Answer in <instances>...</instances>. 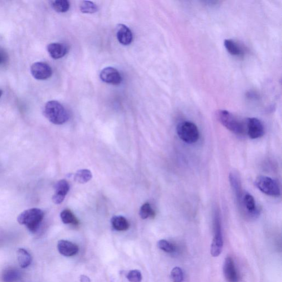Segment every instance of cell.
<instances>
[{
  "mask_svg": "<svg viewBox=\"0 0 282 282\" xmlns=\"http://www.w3.org/2000/svg\"><path fill=\"white\" fill-rule=\"evenodd\" d=\"M111 222L114 229L118 231H125L130 227L129 222L122 216H114Z\"/></svg>",
  "mask_w": 282,
  "mask_h": 282,
  "instance_id": "cell-18",
  "label": "cell"
},
{
  "mask_svg": "<svg viewBox=\"0 0 282 282\" xmlns=\"http://www.w3.org/2000/svg\"><path fill=\"white\" fill-rule=\"evenodd\" d=\"M213 239L211 245V254L213 257H218L223 248V236L221 219L219 212L215 210L213 219Z\"/></svg>",
  "mask_w": 282,
  "mask_h": 282,
  "instance_id": "cell-4",
  "label": "cell"
},
{
  "mask_svg": "<svg viewBox=\"0 0 282 282\" xmlns=\"http://www.w3.org/2000/svg\"><path fill=\"white\" fill-rule=\"evenodd\" d=\"M117 37L119 43L123 46H129L133 41V34L131 29L124 24H118L117 26Z\"/></svg>",
  "mask_w": 282,
  "mask_h": 282,
  "instance_id": "cell-13",
  "label": "cell"
},
{
  "mask_svg": "<svg viewBox=\"0 0 282 282\" xmlns=\"http://www.w3.org/2000/svg\"><path fill=\"white\" fill-rule=\"evenodd\" d=\"M47 50L52 58L57 60L67 54L68 47L63 43H53L47 46Z\"/></svg>",
  "mask_w": 282,
  "mask_h": 282,
  "instance_id": "cell-14",
  "label": "cell"
},
{
  "mask_svg": "<svg viewBox=\"0 0 282 282\" xmlns=\"http://www.w3.org/2000/svg\"><path fill=\"white\" fill-rule=\"evenodd\" d=\"M223 270L224 276L228 282L239 281V276L238 274L235 261L231 257H228L225 259Z\"/></svg>",
  "mask_w": 282,
  "mask_h": 282,
  "instance_id": "cell-10",
  "label": "cell"
},
{
  "mask_svg": "<svg viewBox=\"0 0 282 282\" xmlns=\"http://www.w3.org/2000/svg\"><path fill=\"white\" fill-rule=\"evenodd\" d=\"M100 77L104 82L118 85L122 82V76L118 70L112 67H108L101 70Z\"/></svg>",
  "mask_w": 282,
  "mask_h": 282,
  "instance_id": "cell-11",
  "label": "cell"
},
{
  "mask_svg": "<svg viewBox=\"0 0 282 282\" xmlns=\"http://www.w3.org/2000/svg\"><path fill=\"white\" fill-rule=\"evenodd\" d=\"M255 187L268 196L279 197L281 188L277 181L266 176H259L255 182Z\"/></svg>",
  "mask_w": 282,
  "mask_h": 282,
  "instance_id": "cell-6",
  "label": "cell"
},
{
  "mask_svg": "<svg viewBox=\"0 0 282 282\" xmlns=\"http://www.w3.org/2000/svg\"><path fill=\"white\" fill-rule=\"evenodd\" d=\"M216 116L220 123L233 133L237 135H244L246 133V120H241L226 110H219Z\"/></svg>",
  "mask_w": 282,
  "mask_h": 282,
  "instance_id": "cell-1",
  "label": "cell"
},
{
  "mask_svg": "<svg viewBox=\"0 0 282 282\" xmlns=\"http://www.w3.org/2000/svg\"><path fill=\"white\" fill-rule=\"evenodd\" d=\"M158 248L167 253H173L176 251V247L168 241L162 239L158 242Z\"/></svg>",
  "mask_w": 282,
  "mask_h": 282,
  "instance_id": "cell-25",
  "label": "cell"
},
{
  "mask_svg": "<svg viewBox=\"0 0 282 282\" xmlns=\"http://www.w3.org/2000/svg\"><path fill=\"white\" fill-rule=\"evenodd\" d=\"M32 76L38 80H46L49 78L52 74V70L49 65L43 62H38L31 66Z\"/></svg>",
  "mask_w": 282,
  "mask_h": 282,
  "instance_id": "cell-9",
  "label": "cell"
},
{
  "mask_svg": "<svg viewBox=\"0 0 282 282\" xmlns=\"http://www.w3.org/2000/svg\"><path fill=\"white\" fill-rule=\"evenodd\" d=\"M51 6L56 12L64 13L69 10L70 3L68 0H56L52 2Z\"/></svg>",
  "mask_w": 282,
  "mask_h": 282,
  "instance_id": "cell-22",
  "label": "cell"
},
{
  "mask_svg": "<svg viewBox=\"0 0 282 282\" xmlns=\"http://www.w3.org/2000/svg\"><path fill=\"white\" fill-rule=\"evenodd\" d=\"M246 124V132L250 139H258L263 136L264 128L259 119L255 118H247Z\"/></svg>",
  "mask_w": 282,
  "mask_h": 282,
  "instance_id": "cell-8",
  "label": "cell"
},
{
  "mask_svg": "<svg viewBox=\"0 0 282 282\" xmlns=\"http://www.w3.org/2000/svg\"><path fill=\"white\" fill-rule=\"evenodd\" d=\"M80 281L81 282H91V280L89 279V277H88L85 275H82L81 276Z\"/></svg>",
  "mask_w": 282,
  "mask_h": 282,
  "instance_id": "cell-30",
  "label": "cell"
},
{
  "mask_svg": "<svg viewBox=\"0 0 282 282\" xmlns=\"http://www.w3.org/2000/svg\"><path fill=\"white\" fill-rule=\"evenodd\" d=\"M224 44L229 54L233 56H242L245 54L243 47L232 39L225 40Z\"/></svg>",
  "mask_w": 282,
  "mask_h": 282,
  "instance_id": "cell-16",
  "label": "cell"
},
{
  "mask_svg": "<svg viewBox=\"0 0 282 282\" xmlns=\"http://www.w3.org/2000/svg\"><path fill=\"white\" fill-rule=\"evenodd\" d=\"M8 60V54L5 51L0 48V66L5 65Z\"/></svg>",
  "mask_w": 282,
  "mask_h": 282,
  "instance_id": "cell-28",
  "label": "cell"
},
{
  "mask_svg": "<svg viewBox=\"0 0 282 282\" xmlns=\"http://www.w3.org/2000/svg\"><path fill=\"white\" fill-rule=\"evenodd\" d=\"M44 114L48 120L55 125H63L69 118L67 110L56 100L48 101L44 108Z\"/></svg>",
  "mask_w": 282,
  "mask_h": 282,
  "instance_id": "cell-2",
  "label": "cell"
},
{
  "mask_svg": "<svg viewBox=\"0 0 282 282\" xmlns=\"http://www.w3.org/2000/svg\"><path fill=\"white\" fill-rule=\"evenodd\" d=\"M70 186L67 181L61 180L55 186V193L52 196V201L55 204H61L65 199V196L69 191Z\"/></svg>",
  "mask_w": 282,
  "mask_h": 282,
  "instance_id": "cell-12",
  "label": "cell"
},
{
  "mask_svg": "<svg viewBox=\"0 0 282 282\" xmlns=\"http://www.w3.org/2000/svg\"><path fill=\"white\" fill-rule=\"evenodd\" d=\"M140 215L141 218L145 219L150 217H153L155 215V212L151 208V205L148 203H145L141 207Z\"/></svg>",
  "mask_w": 282,
  "mask_h": 282,
  "instance_id": "cell-24",
  "label": "cell"
},
{
  "mask_svg": "<svg viewBox=\"0 0 282 282\" xmlns=\"http://www.w3.org/2000/svg\"><path fill=\"white\" fill-rule=\"evenodd\" d=\"M2 94V91L1 90H0V98H1Z\"/></svg>",
  "mask_w": 282,
  "mask_h": 282,
  "instance_id": "cell-31",
  "label": "cell"
},
{
  "mask_svg": "<svg viewBox=\"0 0 282 282\" xmlns=\"http://www.w3.org/2000/svg\"><path fill=\"white\" fill-rule=\"evenodd\" d=\"M44 217V212L38 208L26 210L22 212L17 218V221L24 225L32 233L36 232Z\"/></svg>",
  "mask_w": 282,
  "mask_h": 282,
  "instance_id": "cell-3",
  "label": "cell"
},
{
  "mask_svg": "<svg viewBox=\"0 0 282 282\" xmlns=\"http://www.w3.org/2000/svg\"><path fill=\"white\" fill-rule=\"evenodd\" d=\"M17 258L21 268L28 267L32 263V257L27 251L20 249L17 251Z\"/></svg>",
  "mask_w": 282,
  "mask_h": 282,
  "instance_id": "cell-19",
  "label": "cell"
},
{
  "mask_svg": "<svg viewBox=\"0 0 282 282\" xmlns=\"http://www.w3.org/2000/svg\"><path fill=\"white\" fill-rule=\"evenodd\" d=\"M57 249L59 253L66 257H71L78 252V247L73 242L61 240L57 244Z\"/></svg>",
  "mask_w": 282,
  "mask_h": 282,
  "instance_id": "cell-15",
  "label": "cell"
},
{
  "mask_svg": "<svg viewBox=\"0 0 282 282\" xmlns=\"http://www.w3.org/2000/svg\"><path fill=\"white\" fill-rule=\"evenodd\" d=\"M60 217L64 224L77 225L78 223V220L76 217L69 210H66L62 212L60 214Z\"/></svg>",
  "mask_w": 282,
  "mask_h": 282,
  "instance_id": "cell-21",
  "label": "cell"
},
{
  "mask_svg": "<svg viewBox=\"0 0 282 282\" xmlns=\"http://www.w3.org/2000/svg\"><path fill=\"white\" fill-rule=\"evenodd\" d=\"M246 97L249 99H255V100L258 99L259 98L258 94H257V93L253 91H250L247 93Z\"/></svg>",
  "mask_w": 282,
  "mask_h": 282,
  "instance_id": "cell-29",
  "label": "cell"
},
{
  "mask_svg": "<svg viewBox=\"0 0 282 282\" xmlns=\"http://www.w3.org/2000/svg\"><path fill=\"white\" fill-rule=\"evenodd\" d=\"M170 277L173 282H183L184 279V272L179 267H175L171 270Z\"/></svg>",
  "mask_w": 282,
  "mask_h": 282,
  "instance_id": "cell-26",
  "label": "cell"
},
{
  "mask_svg": "<svg viewBox=\"0 0 282 282\" xmlns=\"http://www.w3.org/2000/svg\"><path fill=\"white\" fill-rule=\"evenodd\" d=\"M21 273L17 268L8 267L2 273L1 279L3 282H15L20 280Z\"/></svg>",
  "mask_w": 282,
  "mask_h": 282,
  "instance_id": "cell-17",
  "label": "cell"
},
{
  "mask_svg": "<svg viewBox=\"0 0 282 282\" xmlns=\"http://www.w3.org/2000/svg\"><path fill=\"white\" fill-rule=\"evenodd\" d=\"M237 205L243 213L249 218H256L259 215V210L254 197L248 192L244 191L243 193L237 202Z\"/></svg>",
  "mask_w": 282,
  "mask_h": 282,
  "instance_id": "cell-7",
  "label": "cell"
},
{
  "mask_svg": "<svg viewBox=\"0 0 282 282\" xmlns=\"http://www.w3.org/2000/svg\"><path fill=\"white\" fill-rule=\"evenodd\" d=\"M92 178L91 171L88 169L79 170L74 176L75 182L80 184H85L89 182Z\"/></svg>",
  "mask_w": 282,
  "mask_h": 282,
  "instance_id": "cell-20",
  "label": "cell"
},
{
  "mask_svg": "<svg viewBox=\"0 0 282 282\" xmlns=\"http://www.w3.org/2000/svg\"><path fill=\"white\" fill-rule=\"evenodd\" d=\"M127 279L130 282H141L142 281V274L139 270H132L128 273Z\"/></svg>",
  "mask_w": 282,
  "mask_h": 282,
  "instance_id": "cell-27",
  "label": "cell"
},
{
  "mask_svg": "<svg viewBox=\"0 0 282 282\" xmlns=\"http://www.w3.org/2000/svg\"><path fill=\"white\" fill-rule=\"evenodd\" d=\"M176 131L179 138L188 144L196 143L200 138V132L197 126L190 121L179 123Z\"/></svg>",
  "mask_w": 282,
  "mask_h": 282,
  "instance_id": "cell-5",
  "label": "cell"
},
{
  "mask_svg": "<svg viewBox=\"0 0 282 282\" xmlns=\"http://www.w3.org/2000/svg\"><path fill=\"white\" fill-rule=\"evenodd\" d=\"M79 8L82 12L85 13H94L98 10L96 4L90 1H82L79 5Z\"/></svg>",
  "mask_w": 282,
  "mask_h": 282,
  "instance_id": "cell-23",
  "label": "cell"
}]
</instances>
